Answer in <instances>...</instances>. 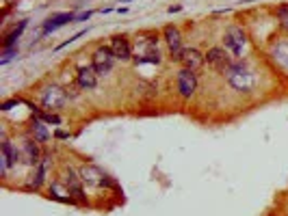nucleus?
I'll list each match as a JSON object with an SVG mask.
<instances>
[{
    "label": "nucleus",
    "instance_id": "obj_1",
    "mask_svg": "<svg viewBox=\"0 0 288 216\" xmlns=\"http://www.w3.org/2000/svg\"><path fill=\"white\" fill-rule=\"evenodd\" d=\"M224 76H226L228 84H230L234 91H238V93H252V91L256 89V84H258L256 71H254L243 58L234 61L230 67L224 71Z\"/></svg>",
    "mask_w": 288,
    "mask_h": 216
},
{
    "label": "nucleus",
    "instance_id": "obj_8",
    "mask_svg": "<svg viewBox=\"0 0 288 216\" xmlns=\"http://www.w3.org/2000/svg\"><path fill=\"white\" fill-rule=\"evenodd\" d=\"M22 162V149L18 145H13V141L6 136L2 139V154H0V171H2V178H6L11 167H16Z\"/></svg>",
    "mask_w": 288,
    "mask_h": 216
},
{
    "label": "nucleus",
    "instance_id": "obj_6",
    "mask_svg": "<svg viewBox=\"0 0 288 216\" xmlns=\"http://www.w3.org/2000/svg\"><path fill=\"white\" fill-rule=\"evenodd\" d=\"M115 54L113 50L108 48V45H100V48L94 50V56H91V65H94V69L98 71V76H108L110 71L115 67Z\"/></svg>",
    "mask_w": 288,
    "mask_h": 216
},
{
    "label": "nucleus",
    "instance_id": "obj_2",
    "mask_svg": "<svg viewBox=\"0 0 288 216\" xmlns=\"http://www.w3.org/2000/svg\"><path fill=\"white\" fill-rule=\"evenodd\" d=\"M247 45H250V37L247 32L240 28V26H228L226 35H224V48L230 52V54L236 58H243V54L247 52Z\"/></svg>",
    "mask_w": 288,
    "mask_h": 216
},
{
    "label": "nucleus",
    "instance_id": "obj_22",
    "mask_svg": "<svg viewBox=\"0 0 288 216\" xmlns=\"http://www.w3.org/2000/svg\"><path fill=\"white\" fill-rule=\"evenodd\" d=\"M20 104H22L20 97H11V100H4L2 104H0V110H11L13 106H20Z\"/></svg>",
    "mask_w": 288,
    "mask_h": 216
},
{
    "label": "nucleus",
    "instance_id": "obj_9",
    "mask_svg": "<svg viewBox=\"0 0 288 216\" xmlns=\"http://www.w3.org/2000/svg\"><path fill=\"white\" fill-rule=\"evenodd\" d=\"M52 165H54V162H52V156H50V154H44L42 162H39V165L35 167V171H32V175H30V182L24 186V191H28V193L42 191V186H44L46 178H48Z\"/></svg>",
    "mask_w": 288,
    "mask_h": 216
},
{
    "label": "nucleus",
    "instance_id": "obj_7",
    "mask_svg": "<svg viewBox=\"0 0 288 216\" xmlns=\"http://www.w3.org/2000/svg\"><path fill=\"white\" fill-rule=\"evenodd\" d=\"M176 89H178V95L182 100H191L198 91V71L182 67L178 71V78H176Z\"/></svg>",
    "mask_w": 288,
    "mask_h": 216
},
{
    "label": "nucleus",
    "instance_id": "obj_24",
    "mask_svg": "<svg viewBox=\"0 0 288 216\" xmlns=\"http://www.w3.org/2000/svg\"><path fill=\"white\" fill-rule=\"evenodd\" d=\"M178 11H182V6H180V4H176V6H169V13H178Z\"/></svg>",
    "mask_w": 288,
    "mask_h": 216
},
{
    "label": "nucleus",
    "instance_id": "obj_5",
    "mask_svg": "<svg viewBox=\"0 0 288 216\" xmlns=\"http://www.w3.org/2000/svg\"><path fill=\"white\" fill-rule=\"evenodd\" d=\"M63 182L68 184L72 197H74V201H76V206L82 208V206L89 204L87 193H84V182H82V178H80V171H76L74 167H65V171H63Z\"/></svg>",
    "mask_w": 288,
    "mask_h": 216
},
{
    "label": "nucleus",
    "instance_id": "obj_12",
    "mask_svg": "<svg viewBox=\"0 0 288 216\" xmlns=\"http://www.w3.org/2000/svg\"><path fill=\"white\" fill-rule=\"evenodd\" d=\"M108 48L113 50V54H115L117 61H132V58H134V48H132V43H130V39L126 35L110 37Z\"/></svg>",
    "mask_w": 288,
    "mask_h": 216
},
{
    "label": "nucleus",
    "instance_id": "obj_27",
    "mask_svg": "<svg viewBox=\"0 0 288 216\" xmlns=\"http://www.w3.org/2000/svg\"><path fill=\"white\" fill-rule=\"evenodd\" d=\"M4 2H6V4H9V6H11V2H16V0H4Z\"/></svg>",
    "mask_w": 288,
    "mask_h": 216
},
{
    "label": "nucleus",
    "instance_id": "obj_14",
    "mask_svg": "<svg viewBox=\"0 0 288 216\" xmlns=\"http://www.w3.org/2000/svg\"><path fill=\"white\" fill-rule=\"evenodd\" d=\"M68 22H70V24L76 22V13H52V15L42 24V37H46V35H50V32L58 30L61 26H65Z\"/></svg>",
    "mask_w": 288,
    "mask_h": 216
},
{
    "label": "nucleus",
    "instance_id": "obj_18",
    "mask_svg": "<svg viewBox=\"0 0 288 216\" xmlns=\"http://www.w3.org/2000/svg\"><path fill=\"white\" fill-rule=\"evenodd\" d=\"M204 63H206V58H204V54H202L198 48H184V54H182V61H180L182 67L198 71Z\"/></svg>",
    "mask_w": 288,
    "mask_h": 216
},
{
    "label": "nucleus",
    "instance_id": "obj_19",
    "mask_svg": "<svg viewBox=\"0 0 288 216\" xmlns=\"http://www.w3.org/2000/svg\"><path fill=\"white\" fill-rule=\"evenodd\" d=\"M26 26H28V19H20V22L13 26L9 32H4V37H2V50L18 48V41H20V37H22V32L26 30Z\"/></svg>",
    "mask_w": 288,
    "mask_h": 216
},
{
    "label": "nucleus",
    "instance_id": "obj_15",
    "mask_svg": "<svg viewBox=\"0 0 288 216\" xmlns=\"http://www.w3.org/2000/svg\"><path fill=\"white\" fill-rule=\"evenodd\" d=\"M98 71L94 69V65H82V67H78L76 71V84L80 87L82 91H91L98 87Z\"/></svg>",
    "mask_w": 288,
    "mask_h": 216
},
{
    "label": "nucleus",
    "instance_id": "obj_4",
    "mask_svg": "<svg viewBox=\"0 0 288 216\" xmlns=\"http://www.w3.org/2000/svg\"><path fill=\"white\" fill-rule=\"evenodd\" d=\"M78 171H80L82 182H84V184H89V186H98V188H115V191L120 188V186H117V182L110 178V175H106L100 167H96V165H84V167L78 169Z\"/></svg>",
    "mask_w": 288,
    "mask_h": 216
},
{
    "label": "nucleus",
    "instance_id": "obj_25",
    "mask_svg": "<svg viewBox=\"0 0 288 216\" xmlns=\"http://www.w3.org/2000/svg\"><path fill=\"white\" fill-rule=\"evenodd\" d=\"M56 139H61V141H65V139H70V134H65V132H56Z\"/></svg>",
    "mask_w": 288,
    "mask_h": 216
},
{
    "label": "nucleus",
    "instance_id": "obj_21",
    "mask_svg": "<svg viewBox=\"0 0 288 216\" xmlns=\"http://www.w3.org/2000/svg\"><path fill=\"white\" fill-rule=\"evenodd\" d=\"M276 15L280 19V26L288 32V4H282V6H278L276 9Z\"/></svg>",
    "mask_w": 288,
    "mask_h": 216
},
{
    "label": "nucleus",
    "instance_id": "obj_10",
    "mask_svg": "<svg viewBox=\"0 0 288 216\" xmlns=\"http://www.w3.org/2000/svg\"><path fill=\"white\" fill-rule=\"evenodd\" d=\"M204 58H206V63L210 65L212 69H217V71H226L234 61H236V58H234L226 48H221V45H212V48H208Z\"/></svg>",
    "mask_w": 288,
    "mask_h": 216
},
{
    "label": "nucleus",
    "instance_id": "obj_23",
    "mask_svg": "<svg viewBox=\"0 0 288 216\" xmlns=\"http://www.w3.org/2000/svg\"><path fill=\"white\" fill-rule=\"evenodd\" d=\"M94 15V11H82V13H76V22H87Z\"/></svg>",
    "mask_w": 288,
    "mask_h": 216
},
{
    "label": "nucleus",
    "instance_id": "obj_20",
    "mask_svg": "<svg viewBox=\"0 0 288 216\" xmlns=\"http://www.w3.org/2000/svg\"><path fill=\"white\" fill-rule=\"evenodd\" d=\"M162 39L167 41L169 50H176V48H182V32L176 24H167L162 28Z\"/></svg>",
    "mask_w": 288,
    "mask_h": 216
},
{
    "label": "nucleus",
    "instance_id": "obj_17",
    "mask_svg": "<svg viewBox=\"0 0 288 216\" xmlns=\"http://www.w3.org/2000/svg\"><path fill=\"white\" fill-rule=\"evenodd\" d=\"M28 136H32L37 143H48L50 141V132H48V123L42 121L39 117H32L28 121Z\"/></svg>",
    "mask_w": 288,
    "mask_h": 216
},
{
    "label": "nucleus",
    "instance_id": "obj_16",
    "mask_svg": "<svg viewBox=\"0 0 288 216\" xmlns=\"http://www.w3.org/2000/svg\"><path fill=\"white\" fill-rule=\"evenodd\" d=\"M269 56L276 61V65L280 69H288V37H284V39H280V41L273 43Z\"/></svg>",
    "mask_w": 288,
    "mask_h": 216
},
{
    "label": "nucleus",
    "instance_id": "obj_26",
    "mask_svg": "<svg viewBox=\"0 0 288 216\" xmlns=\"http://www.w3.org/2000/svg\"><path fill=\"white\" fill-rule=\"evenodd\" d=\"M110 11H115L113 6H106V9H100V13H102V15H104V13H110Z\"/></svg>",
    "mask_w": 288,
    "mask_h": 216
},
{
    "label": "nucleus",
    "instance_id": "obj_11",
    "mask_svg": "<svg viewBox=\"0 0 288 216\" xmlns=\"http://www.w3.org/2000/svg\"><path fill=\"white\" fill-rule=\"evenodd\" d=\"M22 162L26 167H32L35 169L39 162H42L44 158V152H42V143H37L32 136H26V139L22 141Z\"/></svg>",
    "mask_w": 288,
    "mask_h": 216
},
{
    "label": "nucleus",
    "instance_id": "obj_28",
    "mask_svg": "<svg viewBox=\"0 0 288 216\" xmlns=\"http://www.w3.org/2000/svg\"><path fill=\"white\" fill-rule=\"evenodd\" d=\"M122 2H132V0H122Z\"/></svg>",
    "mask_w": 288,
    "mask_h": 216
},
{
    "label": "nucleus",
    "instance_id": "obj_3",
    "mask_svg": "<svg viewBox=\"0 0 288 216\" xmlns=\"http://www.w3.org/2000/svg\"><path fill=\"white\" fill-rule=\"evenodd\" d=\"M68 100H70L68 89L58 87V84H48V87H44L42 89V97H39L44 110H48V113H58L61 108H65Z\"/></svg>",
    "mask_w": 288,
    "mask_h": 216
},
{
    "label": "nucleus",
    "instance_id": "obj_13",
    "mask_svg": "<svg viewBox=\"0 0 288 216\" xmlns=\"http://www.w3.org/2000/svg\"><path fill=\"white\" fill-rule=\"evenodd\" d=\"M48 197L52 201H58V204H65V206H76V201H74V197H72L70 188L63 180H54L48 186Z\"/></svg>",
    "mask_w": 288,
    "mask_h": 216
}]
</instances>
